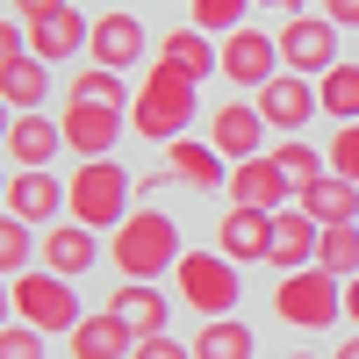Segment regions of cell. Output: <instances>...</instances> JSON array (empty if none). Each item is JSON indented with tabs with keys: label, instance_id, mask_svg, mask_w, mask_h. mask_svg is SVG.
Listing matches in <instances>:
<instances>
[{
	"label": "cell",
	"instance_id": "6da1fadb",
	"mask_svg": "<svg viewBox=\"0 0 359 359\" xmlns=\"http://www.w3.org/2000/svg\"><path fill=\"white\" fill-rule=\"evenodd\" d=\"M130 208H137V180L115 165V158H79V172L65 180V216L86 223V230H123L130 223Z\"/></svg>",
	"mask_w": 359,
	"mask_h": 359
},
{
	"label": "cell",
	"instance_id": "7a4b0ae2",
	"mask_svg": "<svg viewBox=\"0 0 359 359\" xmlns=\"http://www.w3.org/2000/svg\"><path fill=\"white\" fill-rule=\"evenodd\" d=\"M180 223L165 216V208H130V223L115 230V245H108V259L123 266V280H165L172 266H180Z\"/></svg>",
	"mask_w": 359,
	"mask_h": 359
},
{
	"label": "cell",
	"instance_id": "3957f363",
	"mask_svg": "<svg viewBox=\"0 0 359 359\" xmlns=\"http://www.w3.org/2000/svg\"><path fill=\"white\" fill-rule=\"evenodd\" d=\"M130 130L151 137V144H180L194 130V79L172 72V65H151V79H144L137 101H130Z\"/></svg>",
	"mask_w": 359,
	"mask_h": 359
},
{
	"label": "cell",
	"instance_id": "277c9868",
	"mask_svg": "<svg viewBox=\"0 0 359 359\" xmlns=\"http://www.w3.org/2000/svg\"><path fill=\"white\" fill-rule=\"evenodd\" d=\"M8 287H15V323H29V331H43V338H72V323L86 316L72 280L50 273V266H29V273H15Z\"/></svg>",
	"mask_w": 359,
	"mask_h": 359
},
{
	"label": "cell",
	"instance_id": "5b68a950",
	"mask_svg": "<svg viewBox=\"0 0 359 359\" xmlns=\"http://www.w3.org/2000/svg\"><path fill=\"white\" fill-rule=\"evenodd\" d=\"M172 287H180V302H187L201 323H208V316H230L237 302H245L237 259H223V252H180V266H172Z\"/></svg>",
	"mask_w": 359,
	"mask_h": 359
},
{
	"label": "cell",
	"instance_id": "8992f818",
	"mask_svg": "<svg viewBox=\"0 0 359 359\" xmlns=\"http://www.w3.org/2000/svg\"><path fill=\"white\" fill-rule=\"evenodd\" d=\"M273 316L287 323V331H331V323L345 316V280H331L323 266H302V273H280Z\"/></svg>",
	"mask_w": 359,
	"mask_h": 359
},
{
	"label": "cell",
	"instance_id": "52a82bcc",
	"mask_svg": "<svg viewBox=\"0 0 359 359\" xmlns=\"http://www.w3.org/2000/svg\"><path fill=\"white\" fill-rule=\"evenodd\" d=\"M280 65L302 72V79H323L331 65H345V57H338V22L331 15H294L280 29Z\"/></svg>",
	"mask_w": 359,
	"mask_h": 359
},
{
	"label": "cell",
	"instance_id": "ba28073f",
	"mask_svg": "<svg viewBox=\"0 0 359 359\" xmlns=\"http://www.w3.org/2000/svg\"><path fill=\"white\" fill-rule=\"evenodd\" d=\"M223 79L252 86V94L266 79H280V36H266V29H252V22L230 29V36H223Z\"/></svg>",
	"mask_w": 359,
	"mask_h": 359
},
{
	"label": "cell",
	"instance_id": "9c48e42d",
	"mask_svg": "<svg viewBox=\"0 0 359 359\" xmlns=\"http://www.w3.org/2000/svg\"><path fill=\"white\" fill-rule=\"evenodd\" d=\"M57 130H65V151H79V158H108L115 137L130 130V115H123V108H94V101H65Z\"/></svg>",
	"mask_w": 359,
	"mask_h": 359
},
{
	"label": "cell",
	"instance_id": "30bf717a",
	"mask_svg": "<svg viewBox=\"0 0 359 359\" xmlns=\"http://www.w3.org/2000/svg\"><path fill=\"white\" fill-rule=\"evenodd\" d=\"M8 216H22L29 230H50L57 216H65V180H57L50 165H29L8 180Z\"/></svg>",
	"mask_w": 359,
	"mask_h": 359
},
{
	"label": "cell",
	"instance_id": "8fae6325",
	"mask_svg": "<svg viewBox=\"0 0 359 359\" xmlns=\"http://www.w3.org/2000/svg\"><path fill=\"white\" fill-rule=\"evenodd\" d=\"M287 194H294V187H287V172L273 165V151L230 165V208H266V216H280Z\"/></svg>",
	"mask_w": 359,
	"mask_h": 359
},
{
	"label": "cell",
	"instance_id": "7c38bea8",
	"mask_svg": "<svg viewBox=\"0 0 359 359\" xmlns=\"http://www.w3.org/2000/svg\"><path fill=\"white\" fill-rule=\"evenodd\" d=\"M252 108L266 115V130H302V123H316V79L280 72V79H266V86H259V101H252Z\"/></svg>",
	"mask_w": 359,
	"mask_h": 359
},
{
	"label": "cell",
	"instance_id": "4fadbf2b",
	"mask_svg": "<svg viewBox=\"0 0 359 359\" xmlns=\"http://www.w3.org/2000/svg\"><path fill=\"white\" fill-rule=\"evenodd\" d=\"M29 29V57H43V65H65V57L86 50V36H94V15H79V8H57L43 22H22Z\"/></svg>",
	"mask_w": 359,
	"mask_h": 359
},
{
	"label": "cell",
	"instance_id": "5bb4252c",
	"mask_svg": "<svg viewBox=\"0 0 359 359\" xmlns=\"http://www.w3.org/2000/svg\"><path fill=\"white\" fill-rule=\"evenodd\" d=\"M94 65H108V72H130V65H144V22L137 15H123V8H108V15H94Z\"/></svg>",
	"mask_w": 359,
	"mask_h": 359
},
{
	"label": "cell",
	"instance_id": "9a60e30c",
	"mask_svg": "<svg viewBox=\"0 0 359 359\" xmlns=\"http://www.w3.org/2000/svg\"><path fill=\"white\" fill-rule=\"evenodd\" d=\"M316 237H323V223L309 216V208H280V216H273V245H266V266H280V273L316 266Z\"/></svg>",
	"mask_w": 359,
	"mask_h": 359
},
{
	"label": "cell",
	"instance_id": "2e32d148",
	"mask_svg": "<svg viewBox=\"0 0 359 359\" xmlns=\"http://www.w3.org/2000/svg\"><path fill=\"white\" fill-rule=\"evenodd\" d=\"M208 144L237 165V158H259L266 151V115L252 108V101H223L216 108V123H208Z\"/></svg>",
	"mask_w": 359,
	"mask_h": 359
},
{
	"label": "cell",
	"instance_id": "e0dca14e",
	"mask_svg": "<svg viewBox=\"0 0 359 359\" xmlns=\"http://www.w3.org/2000/svg\"><path fill=\"white\" fill-rule=\"evenodd\" d=\"M165 172L180 180V187H230V158L216 151L208 137H180V144H165Z\"/></svg>",
	"mask_w": 359,
	"mask_h": 359
},
{
	"label": "cell",
	"instance_id": "ac0fdd59",
	"mask_svg": "<svg viewBox=\"0 0 359 359\" xmlns=\"http://www.w3.org/2000/svg\"><path fill=\"white\" fill-rule=\"evenodd\" d=\"M36 266H50V273H65V280H79L86 266H94V230L86 223H50L43 237H36Z\"/></svg>",
	"mask_w": 359,
	"mask_h": 359
},
{
	"label": "cell",
	"instance_id": "d6986e66",
	"mask_svg": "<svg viewBox=\"0 0 359 359\" xmlns=\"http://www.w3.org/2000/svg\"><path fill=\"white\" fill-rule=\"evenodd\" d=\"M130 352H137V331L115 309H94L72 323V359H130Z\"/></svg>",
	"mask_w": 359,
	"mask_h": 359
},
{
	"label": "cell",
	"instance_id": "ffe728a7",
	"mask_svg": "<svg viewBox=\"0 0 359 359\" xmlns=\"http://www.w3.org/2000/svg\"><path fill=\"white\" fill-rule=\"evenodd\" d=\"M266 245H273V216H266V208H230L223 230H216V252H223V259H237V266L266 259Z\"/></svg>",
	"mask_w": 359,
	"mask_h": 359
},
{
	"label": "cell",
	"instance_id": "44dd1931",
	"mask_svg": "<svg viewBox=\"0 0 359 359\" xmlns=\"http://www.w3.org/2000/svg\"><path fill=\"white\" fill-rule=\"evenodd\" d=\"M108 309L123 316L137 338H158V331H165V316H172V302H165V287H158V280H123Z\"/></svg>",
	"mask_w": 359,
	"mask_h": 359
},
{
	"label": "cell",
	"instance_id": "7402d4cb",
	"mask_svg": "<svg viewBox=\"0 0 359 359\" xmlns=\"http://www.w3.org/2000/svg\"><path fill=\"white\" fill-rule=\"evenodd\" d=\"M158 65L187 72V79H208V72H223V43H216V36H201V29L187 22V29H172V36L158 43Z\"/></svg>",
	"mask_w": 359,
	"mask_h": 359
},
{
	"label": "cell",
	"instance_id": "603a6c76",
	"mask_svg": "<svg viewBox=\"0 0 359 359\" xmlns=\"http://www.w3.org/2000/svg\"><path fill=\"white\" fill-rule=\"evenodd\" d=\"M57 151H65V130L50 123V115L36 108V115H15V130H8V158L29 172V165H50Z\"/></svg>",
	"mask_w": 359,
	"mask_h": 359
},
{
	"label": "cell",
	"instance_id": "cb8c5ba5",
	"mask_svg": "<svg viewBox=\"0 0 359 359\" xmlns=\"http://www.w3.org/2000/svg\"><path fill=\"white\" fill-rule=\"evenodd\" d=\"M302 208L323 223V230H338V223H359V187L352 180H338V172H323L316 187H302Z\"/></svg>",
	"mask_w": 359,
	"mask_h": 359
},
{
	"label": "cell",
	"instance_id": "d4e9b609",
	"mask_svg": "<svg viewBox=\"0 0 359 359\" xmlns=\"http://www.w3.org/2000/svg\"><path fill=\"white\" fill-rule=\"evenodd\" d=\"M187 352H194V359H252L259 338H252V323H237V316H208Z\"/></svg>",
	"mask_w": 359,
	"mask_h": 359
},
{
	"label": "cell",
	"instance_id": "484cf974",
	"mask_svg": "<svg viewBox=\"0 0 359 359\" xmlns=\"http://www.w3.org/2000/svg\"><path fill=\"white\" fill-rule=\"evenodd\" d=\"M43 94H50V65H43V57H15V65L0 72V101H8L15 115H36Z\"/></svg>",
	"mask_w": 359,
	"mask_h": 359
},
{
	"label": "cell",
	"instance_id": "4316f807",
	"mask_svg": "<svg viewBox=\"0 0 359 359\" xmlns=\"http://www.w3.org/2000/svg\"><path fill=\"white\" fill-rule=\"evenodd\" d=\"M316 108L331 123H359V65H331L316 79Z\"/></svg>",
	"mask_w": 359,
	"mask_h": 359
},
{
	"label": "cell",
	"instance_id": "83f0119b",
	"mask_svg": "<svg viewBox=\"0 0 359 359\" xmlns=\"http://www.w3.org/2000/svg\"><path fill=\"white\" fill-rule=\"evenodd\" d=\"M316 266H323L331 280H352V273H359V223L323 230V237H316Z\"/></svg>",
	"mask_w": 359,
	"mask_h": 359
},
{
	"label": "cell",
	"instance_id": "f1b7e54d",
	"mask_svg": "<svg viewBox=\"0 0 359 359\" xmlns=\"http://www.w3.org/2000/svg\"><path fill=\"white\" fill-rule=\"evenodd\" d=\"M29 266H36V230H29L22 216H8V208H0V280L29 273Z\"/></svg>",
	"mask_w": 359,
	"mask_h": 359
},
{
	"label": "cell",
	"instance_id": "f546056e",
	"mask_svg": "<svg viewBox=\"0 0 359 359\" xmlns=\"http://www.w3.org/2000/svg\"><path fill=\"white\" fill-rule=\"evenodd\" d=\"M72 101H94V108H123L130 115V86H123V72H108V65H94V72H79L72 79Z\"/></svg>",
	"mask_w": 359,
	"mask_h": 359
},
{
	"label": "cell",
	"instance_id": "4dcf8cb0",
	"mask_svg": "<svg viewBox=\"0 0 359 359\" xmlns=\"http://www.w3.org/2000/svg\"><path fill=\"white\" fill-rule=\"evenodd\" d=\"M187 15H194V29L201 36H230V29H245V15H252V0H187Z\"/></svg>",
	"mask_w": 359,
	"mask_h": 359
},
{
	"label": "cell",
	"instance_id": "1f68e13d",
	"mask_svg": "<svg viewBox=\"0 0 359 359\" xmlns=\"http://www.w3.org/2000/svg\"><path fill=\"white\" fill-rule=\"evenodd\" d=\"M273 165L287 172V187H294V194H302V187H316V180H323V158L309 151L302 137H294V144H280V151H273Z\"/></svg>",
	"mask_w": 359,
	"mask_h": 359
},
{
	"label": "cell",
	"instance_id": "d6a6232c",
	"mask_svg": "<svg viewBox=\"0 0 359 359\" xmlns=\"http://www.w3.org/2000/svg\"><path fill=\"white\" fill-rule=\"evenodd\" d=\"M331 172L359 187V123H345V130L331 137Z\"/></svg>",
	"mask_w": 359,
	"mask_h": 359
},
{
	"label": "cell",
	"instance_id": "836d02e7",
	"mask_svg": "<svg viewBox=\"0 0 359 359\" xmlns=\"http://www.w3.org/2000/svg\"><path fill=\"white\" fill-rule=\"evenodd\" d=\"M0 359H43V331H29V323H8V331H0Z\"/></svg>",
	"mask_w": 359,
	"mask_h": 359
},
{
	"label": "cell",
	"instance_id": "e575fe53",
	"mask_svg": "<svg viewBox=\"0 0 359 359\" xmlns=\"http://www.w3.org/2000/svg\"><path fill=\"white\" fill-rule=\"evenodd\" d=\"M15 57H29V29H22V22H8V15H0V72H8Z\"/></svg>",
	"mask_w": 359,
	"mask_h": 359
},
{
	"label": "cell",
	"instance_id": "d590c367",
	"mask_svg": "<svg viewBox=\"0 0 359 359\" xmlns=\"http://www.w3.org/2000/svg\"><path fill=\"white\" fill-rule=\"evenodd\" d=\"M130 359H194V352L180 345V338H165V331H158V338H137V352H130Z\"/></svg>",
	"mask_w": 359,
	"mask_h": 359
},
{
	"label": "cell",
	"instance_id": "8d00e7d4",
	"mask_svg": "<svg viewBox=\"0 0 359 359\" xmlns=\"http://www.w3.org/2000/svg\"><path fill=\"white\" fill-rule=\"evenodd\" d=\"M57 8H72V0H15L22 22H43V15H57Z\"/></svg>",
	"mask_w": 359,
	"mask_h": 359
},
{
	"label": "cell",
	"instance_id": "74e56055",
	"mask_svg": "<svg viewBox=\"0 0 359 359\" xmlns=\"http://www.w3.org/2000/svg\"><path fill=\"white\" fill-rule=\"evenodd\" d=\"M323 15H331L338 29H359V0H323Z\"/></svg>",
	"mask_w": 359,
	"mask_h": 359
},
{
	"label": "cell",
	"instance_id": "f35d334b",
	"mask_svg": "<svg viewBox=\"0 0 359 359\" xmlns=\"http://www.w3.org/2000/svg\"><path fill=\"white\" fill-rule=\"evenodd\" d=\"M259 8H266V15H287V22H294V15H309L316 0H259Z\"/></svg>",
	"mask_w": 359,
	"mask_h": 359
},
{
	"label": "cell",
	"instance_id": "ab89813d",
	"mask_svg": "<svg viewBox=\"0 0 359 359\" xmlns=\"http://www.w3.org/2000/svg\"><path fill=\"white\" fill-rule=\"evenodd\" d=\"M8 323H15V287L0 280V331H8Z\"/></svg>",
	"mask_w": 359,
	"mask_h": 359
},
{
	"label": "cell",
	"instance_id": "60d3db41",
	"mask_svg": "<svg viewBox=\"0 0 359 359\" xmlns=\"http://www.w3.org/2000/svg\"><path fill=\"white\" fill-rule=\"evenodd\" d=\"M345 316H352V323H359V273H352V280H345Z\"/></svg>",
	"mask_w": 359,
	"mask_h": 359
},
{
	"label": "cell",
	"instance_id": "b9f144b4",
	"mask_svg": "<svg viewBox=\"0 0 359 359\" xmlns=\"http://www.w3.org/2000/svg\"><path fill=\"white\" fill-rule=\"evenodd\" d=\"M8 130H15V108H8V101H0V144H8Z\"/></svg>",
	"mask_w": 359,
	"mask_h": 359
},
{
	"label": "cell",
	"instance_id": "7bdbcfd3",
	"mask_svg": "<svg viewBox=\"0 0 359 359\" xmlns=\"http://www.w3.org/2000/svg\"><path fill=\"white\" fill-rule=\"evenodd\" d=\"M338 359H359V331H352V338H345V345H338Z\"/></svg>",
	"mask_w": 359,
	"mask_h": 359
},
{
	"label": "cell",
	"instance_id": "ee69618b",
	"mask_svg": "<svg viewBox=\"0 0 359 359\" xmlns=\"http://www.w3.org/2000/svg\"><path fill=\"white\" fill-rule=\"evenodd\" d=\"M0 208H8V172H0Z\"/></svg>",
	"mask_w": 359,
	"mask_h": 359
},
{
	"label": "cell",
	"instance_id": "f6af8a7d",
	"mask_svg": "<svg viewBox=\"0 0 359 359\" xmlns=\"http://www.w3.org/2000/svg\"><path fill=\"white\" fill-rule=\"evenodd\" d=\"M287 359H316V352H287Z\"/></svg>",
	"mask_w": 359,
	"mask_h": 359
}]
</instances>
